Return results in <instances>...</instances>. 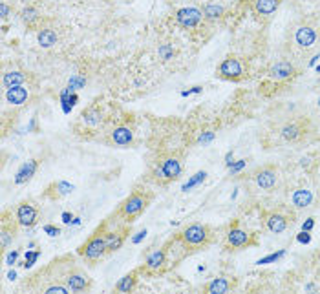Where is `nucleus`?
I'll return each instance as SVG.
<instances>
[{
  "label": "nucleus",
  "mask_w": 320,
  "mask_h": 294,
  "mask_svg": "<svg viewBox=\"0 0 320 294\" xmlns=\"http://www.w3.org/2000/svg\"><path fill=\"white\" fill-rule=\"evenodd\" d=\"M75 256L72 254H64L59 258L51 259L46 267L39 269L33 272L31 276H27V280L22 281L20 289H29L35 292H70L68 285H66V276H68L70 269L75 265Z\"/></svg>",
  "instance_id": "1"
},
{
  "label": "nucleus",
  "mask_w": 320,
  "mask_h": 294,
  "mask_svg": "<svg viewBox=\"0 0 320 294\" xmlns=\"http://www.w3.org/2000/svg\"><path fill=\"white\" fill-rule=\"evenodd\" d=\"M154 198L155 195L150 188H146V186L143 185L134 186V190L130 192V194L119 203V207L114 210V216H117L121 221L134 225V223L148 210V207L152 205Z\"/></svg>",
  "instance_id": "2"
},
{
  "label": "nucleus",
  "mask_w": 320,
  "mask_h": 294,
  "mask_svg": "<svg viewBox=\"0 0 320 294\" xmlns=\"http://www.w3.org/2000/svg\"><path fill=\"white\" fill-rule=\"evenodd\" d=\"M179 240L183 241V245L187 247V250L192 254L207 250L210 245L218 240V234L210 225L207 223H190V225L183 226L181 231L178 232Z\"/></svg>",
  "instance_id": "3"
},
{
  "label": "nucleus",
  "mask_w": 320,
  "mask_h": 294,
  "mask_svg": "<svg viewBox=\"0 0 320 294\" xmlns=\"http://www.w3.org/2000/svg\"><path fill=\"white\" fill-rule=\"evenodd\" d=\"M183 174V159L176 152H169L157 157L152 163L150 179L159 186H169L170 183L178 181Z\"/></svg>",
  "instance_id": "4"
},
{
  "label": "nucleus",
  "mask_w": 320,
  "mask_h": 294,
  "mask_svg": "<svg viewBox=\"0 0 320 294\" xmlns=\"http://www.w3.org/2000/svg\"><path fill=\"white\" fill-rule=\"evenodd\" d=\"M106 219L97 226L95 231L91 232V236L88 238L84 243L77 249V254L82 258V262L86 263L88 267H95L97 263H101L103 259H106Z\"/></svg>",
  "instance_id": "5"
},
{
  "label": "nucleus",
  "mask_w": 320,
  "mask_h": 294,
  "mask_svg": "<svg viewBox=\"0 0 320 294\" xmlns=\"http://www.w3.org/2000/svg\"><path fill=\"white\" fill-rule=\"evenodd\" d=\"M256 245H258V234H254L249 228H243L240 221H233L225 232L221 247L225 252H234V250H243L249 247H256Z\"/></svg>",
  "instance_id": "6"
},
{
  "label": "nucleus",
  "mask_w": 320,
  "mask_h": 294,
  "mask_svg": "<svg viewBox=\"0 0 320 294\" xmlns=\"http://www.w3.org/2000/svg\"><path fill=\"white\" fill-rule=\"evenodd\" d=\"M139 269H141L143 274L148 278H159L163 276V274H167L172 267H170L169 256H167V250H165L163 245L148 250V252L145 254V259H143V263L139 265Z\"/></svg>",
  "instance_id": "7"
},
{
  "label": "nucleus",
  "mask_w": 320,
  "mask_h": 294,
  "mask_svg": "<svg viewBox=\"0 0 320 294\" xmlns=\"http://www.w3.org/2000/svg\"><path fill=\"white\" fill-rule=\"evenodd\" d=\"M136 141V130L130 124V119H119L114 126L108 130L105 143L110 146H119V148H128Z\"/></svg>",
  "instance_id": "8"
},
{
  "label": "nucleus",
  "mask_w": 320,
  "mask_h": 294,
  "mask_svg": "<svg viewBox=\"0 0 320 294\" xmlns=\"http://www.w3.org/2000/svg\"><path fill=\"white\" fill-rule=\"evenodd\" d=\"M41 216H42L41 205L31 198L22 199L15 207V217H17L20 228H33L37 223L41 221Z\"/></svg>",
  "instance_id": "9"
},
{
  "label": "nucleus",
  "mask_w": 320,
  "mask_h": 294,
  "mask_svg": "<svg viewBox=\"0 0 320 294\" xmlns=\"http://www.w3.org/2000/svg\"><path fill=\"white\" fill-rule=\"evenodd\" d=\"M293 42L304 51H313L320 42V29L309 22H300L293 29Z\"/></svg>",
  "instance_id": "10"
},
{
  "label": "nucleus",
  "mask_w": 320,
  "mask_h": 294,
  "mask_svg": "<svg viewBox=\"0 0 320 294\" xmlns=\"http://www.w3.org/2000/svg\"><path fill=\"white\" fill-rule=\"evenodd\" d=\"M18 225L17 217H15L13 210H4L2 212V219H0V252L6 254L8 247L15 241L18 236Z\"/></svg>",
  "instance_id": "11"
},
{
  "label": "nucleus",
  "mask_w": 320,
  "mask_h": 294,
  "mask_svg": "<svg viewBox=\"0 0 320 294\" xmlns=\"http://www.w3.org/2000/svg\"><path fill=\"white\" fill-rule=\"evenodd\" d=\"M101 124H103V110H101L99 104L93 103L86 110H82V113L79 115V122L77 126H75V130H77V134H81V132L95 134Z\"/></svg>",
  "instance_id": "12"
},
{
  "label": "nucleus",
  "mask_w": 320,
  "mask_h": 294,
  "mask_svg": "<svg viewBox=\"0 0 320 294\" xmlns=\"http://www.w3.org/2000/svg\"><path fill=\"white\" fill-rule=\"evenodd\" d=\"M66 285H68V289L72 290V292H90V290L93 289V281H91V278L84 272V269H82L79 263H75V265L70 269L68 276H66Z\"/></svg>",
  "instance_id": "13"
},
{
  "label": "nucleus",
  "mask_w": 320,
  "mask_h": 294,
  "mask_svg": "<svg viewBox=\"0 0 320 294\" xmlns=\"http://www.w3.org/2000/svg\"><path fill=\"white\" fill-rule=\"evenodd\" d=\"M307 132H309V121L297 119V121L285 122L280 128V136H282L283 141H287V143H298V141H302L307 136Z\"/></svg>",
  "instance_id": "14"
},
{
  "label": "nucleus",
  "mask_w": 320,
  "mask_h": 294,
  "mask_svg": "<svg viewBox=\"0 0 320 294\" xmlns=\"http://www.w3.org/2000/svg\"><path fill=\"white\" fill-rule=\"evenodd\" d=\"M165 250H167V256H169V263L170 267H176V265H179L181 262H185V259L190 256V252L187 250V247L183 245V241L179 240L178 234H174L172 238H169V240L163 243Z\"/></svg>",
  "instance_id": "15"
},
{
  "label": "nucleus",
  "mask_w": 320,
  "mask_h": 294,
  "mask_svg": "<svg viewBox=\"0 0 320 294\" xmlns=\"http://www.w3.org/2000/svg\"><path fill=\"white\" fill-rule=\"evenodd\" d=\"M262 221H264L265 231L273 232V234H282L287 231L289 223L293 221L287 214L280 212V210H269V212L262 214Z\"/></svg>",
  "instance_id": "16"
},
{
  "label": "nucleus",
  "mask_w": 320,
  "mask_h": 294,
  "mask_svg": "<svg viewBox=\"0 0 320 294\" xmlns=\"http://www.w3.org/2000/svg\"><path fill=\"white\" fill-rule=\"evenodd\" d=\"M216 75L221 79H227V81H242L245 77V72H243V64L236 57H227V59L221 60V64L216 70Z\"/></svg>",
  "instance_id": "17"
},
{
  "label": "nucleus",
  "mask_w": 320,
  "mask_h": 294,
  "mask_svg": "<svg viewBox=\"0 0 320 294\" xmlns=\"http://www.w3.org/2000/svg\"><path fill=\"white\" fill-rule=\"evenodd\" d=\"M252 179H254L256 186L262 188V190H273L274 186H276V183H278V168L273 167V165L258 168L252 174Z\"/></svg>",
  "instance_id": "18"
},
{
  "label": "nucleus",
  "mask_w": 320,
  "mask_h": 294,
  "mask_svg": "<svg viewBox=\"0 0 320 294\" xmlns=\"http://www.w3.org/2000/svg\"><path fill=\"white\" fill-rule=\"evenodd\" d=\"M238 287V280L234 276H227V274H221V276H216L203 285V292L207 294H225L231 292Z\"/></svg>",
  "instance_id": "19"
},
{
  "label": "nucleus",
  "mask_w": 320,
  "mask_h": 294,
  "mask_svg": "<svg viewBox=\"0 0 320 294\" xmlns=\"http://www.w3.org/2000/svg\"><path fill=\"white\" fill-rule=\"evenodd\" d=\"M141 269L137 267L134 271L126 272L121 280L114 285V292H136L139 287V280H141Z\"/></svg>",
  "instance_id": "20"
},
{
  "label": "nucleus",
  "mask_w": 320,
  "mask_h": 294,
  "mask_svg": "<svg viewBox=\"0 0 320 294\" xmlns=\"http://www.w3.org/2000/svg\"><path fill=\"white\" fill-rule=\"evenodd\" d=\"M72 192L73 185H70L68 181H53L46 186V190L42 192V198L48 199V201H59V199L66 198Z\"/></svg>",
  "instance_id": "21"
},
{
  "label": "nucleus",
  "mask_w": 320,
  "mask_h": 294,
  "mask_svg": "<svg viewBox=\"0 0 320 294\" xmlns=\"http://www.w3.org/2000/svg\"><path fill=\"white\" fill-rule=\"evenodd\" d=\"M201 18H203V11H200V9H196V8H183L176 13V20H178V24L183 27H187V29L196 27L198 24L201 22Z\"/></svg>",
  "instance_id": "22"
},
{
  "label": "nucleus",
  "mask_w": 320,
  "mask_h": 294,
  "mask_svg": "<svg viewBox=\"0 0 320 294\" xmlns=\"http://www.w3.org/2000/svg\"><path fill=\"white\" fill-rule=\"evenodd\" d=\"M33 81V75L24 70H11V72H4L2 75V84L4 88H13V86H24L27 82Z\"/></svg>",
  "instance_id": "23"
},
{
  "label": "nucleus",
  "mask_w": 320,
  "mask_h": 294,
  "mask_svg": "<svg viewBox=\"0 0 320 294\" xmlns=\"http://www.w3.org/2000/svg\"><path fill=\"white\" fill-rule=\"evenodd\" d=\"M41 163H42L41 159H29V161H26L22 167L18 168V172L15 174V185H24V183L29 181L37 174Z\"/></svg>",
  "instance_id": "24"
},
{
  "label": "nucleus",
  "mask_w": 320,
  "mask_h": 294,
  "mask_svg": "<svg viewBox=\"0 0 320 294\" xmlns=\"http://www.w3.org/2000/svg\"><path fill=\"white\" fill-rule=\"evenodd\" d=\"M6 103L15 104V106H20V104H26L31 97L29 90L24 86H13V88H6Z\"/></svg>",
  "instance_id": "25"
},
{
  "label": "nucleus",
  "mask_w": 320,
  "mask_h": 294,
  "mask_svg": "<svg viewBox=\"0 0 320 294\" xmlns=\"http://www.w3.org/2000/svg\"><path fill=\"white\" fill-rule=\"evenodd\" d=\"M251 4L256 15H260V17H271L273 13H276V9L280 8L282 0H251Z\"/></svg>",
  "instance_id": "26"
},
{
  "label": "nucleus",
  "mask_w": 320,
  "mask_h": 294,
  "mask_svg": "<svg viewBox=\"0 0 320 294\" xmlns=\"http://www.w3.org/2000/svg\"><path fill=\"white\" fill-rule=\"evenodd\" d=\"M295 66H293L291 62H285V60H282V62H276L273 66V68L269 70V77L271 79H276V81H283V79H289L295 75Z\"/></svg>",
  "instance_id": "27"
},
{
  "label": "nucleus",
  "mask_w": 320,
  "mask_h": 294,
  "mask_svg": "<svg viewBox=\"0 0 320 294\" xmlns=\"http://www.w3.org/2000/svg\"><path fill=\"white\" fill-rule=\"evenodd\" d=\"M20 17H22L24 24L29 27H35L37 22L41 20V13H39V9H37L33 4H27L26 8L20 11Z\"/></svg>",
  "instance_id": "28"
},
{
  "label": "nucleus",
  "mask_w": 320,
  "mask_h": 294,
  "mask_svg": "<svg viewBox=\"0 0 320 294\" xmlns=\"http://www.w3.org/2000/svg\"><path fill=\"white\" fill-rule=\"evenodd\" d=\"M39 44L44 46V48H50V46L57 44V31L51 29V27H42L39 31Z\"/></svg>",
  "instance_id": "29"
},
{
  "label": "nucleus",
  "mask_w": 320,
  "mask_h": 294,
  "mask_svg": "<svg viewBox=\"0 0 320 294\" xmlns=\"http://www.w3.org/2000/svg\"><path fill=\"white\" fill-rule=\"evenodd\" d=\"M311 201H313V194L309 190H297L293 194V205L298 208L309 207Z\"/></svg>",
  "instance_id": "30"
},
{
  "label": "nucleus",
  "mask_w": 320,
  "mask_h": 294,
  "mask_svg": "<svg viewBox=\"0 0 320 294\" xmlns=\"http://www.w3.org/2000/svg\"><path fill=\"white\" fill-rule=\"evenodd\" d=\"M221 13H223V8L218 4H209L203 8V17L207 18H218L221 17Z\"/></svg>",
  "instance_id": "31"
},
{
  "label": "nucleus",
  "mask_w": 320,
  "mask_h": 294,
  "mask_svg": "<svg viewBox=\"0 0 320 294\" xmlns=\"http://www.w3.org/2000/svg\"><path fill=\"white\" fill-rule=\"evenodd\" d=\"M205 176H207L205 172H200V174H196V177H194V179H192L190 183H187V185L183 186V190H185V192H187V190H190L192 186H194V185H198V183H200L201 179H205Z\"/></svg>",
  "instance_id": "32"
},
{
  "label": "nucleus",
  "mask_w": 320,
  "mask_h": 294,
  "mask_svg": "<svg viewBox=\"0 0 320 294\" xmlns=\"http://www.w3.org/2000/svg\"><path fill=\"white\" fill-rule=\"evenodd\" d=\"M2 20H8V17H9V13H11V9H9V6L6 4V2H2Z\"/></svg>",
  "instance_id": "33"
},
{
  "label": "nucleus",
  "mask_w": 320,
  "mask_h": 294,
  "mask_svg": "<svg viewBox=\"0 0 320 294\" xmlns=\"http://www.w3.org/2000/svg\"><path fill=\"white\" fill-rule=\"evenodd\" d=\"M44 231L48 232V234H50V236H59V234H60V231H59V228H55V226H51V225L44 226Z\"/></svg>",
  "instance_id": "34"
},
{
  "label": "nucleus",
  "mask_w": 320,
  "mask_h": 294,
  "mask_svg": "<svg viewBox=\"0 0 320 294\" xmlns=\"http://www.w3.org/2000/svg\"><path fill=\"white\" fill-rule=\"evenodd\" d=\"M17 256H18V252H9L8 259H6V262H8V265H13L15 259H17Z\"/></svg>",
  "instance_id": "35"
},
{
  "label": "nucleus",
  "mask_w": 320,
  "mask_h": 294,
  "mask_svg": "<svg viewBox=\"0 0 320 294\" xmlns=\"http://www.w3.org/2000/svg\"><path fill=\"white\" fill-rule=\"evenodd\" d=\"M311 226H313V219H309L307 223H304V231H309Z\"/></svg>",
  "instance_id": "36"
},
{
  "label": "nucleus",
  "mask_w": 320,
  "mask_h": 294,
  "mask_svg": "<svg viewBox=\"0 0 320 294\" xmlns=\"http://www.w3.org/2000/svg\"><path fill=\"white\" fill-rule=\"evenodd\" d=\"M22 2H26V4H31L33 0H22Z\"/></svg>",
  "instance_id": "37"
},
{
  "label": "nucleus",
  "mask_w": 320,
  "mask_h": 294,
  "mask_svg": "<svg viewBox=\"0 0 320 294\" xmlns=\"http://www.w3.org/2000/svg\"><path fill=\"white\" fill-rule=\"evenodd\" d=\"M318 108H320V99H318Z\"/></svg>",
  "instance_id": "38"
}]
</instances>
